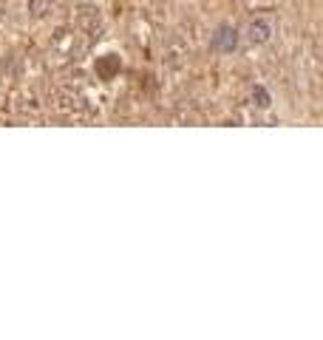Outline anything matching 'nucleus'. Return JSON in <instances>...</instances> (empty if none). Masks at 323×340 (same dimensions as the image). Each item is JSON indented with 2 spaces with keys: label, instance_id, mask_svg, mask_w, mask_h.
Instances as JSON below:
<instances>
[{
  "label": "nucleus",
  "instance_id": "nucleus-1",
  "mask_svg": "<svg viewBox=\"0 0 323 340\" xmlns=\"http://www.w3.org/2000/svg\"><path fill=\"white\" fill-rule=\"evenodd\" d=\"M213 46L216 49H221V51H232L235 49V29H219V34L213 37Z\"/></svg>",
  "mask_w": 323,
  "mask_h": 340
},
{
  "label": "nucleus",
  "instance_id": "nucleus-3",
  "mask_svg": "<svg viewBox=\"0 0 323 340\" xmlns=\"http://www.w3.org/2000/svg\"><path fill=\"white\" fill-rule=\"evenodd\" d=\"M252 97H258V105H261V108H267V105H269V97H267V91H264V88H255V94H252Z\"/></svg>",
  "mask_w": 323,
  "mask_h": 340
},
{
  "label": "nucleus",
  "instance_id": "nucleus-2",
  "mask_svg": "<svg viewBox=\"0 0 323 340\" xmlns=\"http://www.w3.org/2000/svg\"><path fill=\"white\" fill-rule=\"evenodd\" d=\"M269 37V26L267 23H252L250 26V40L252 42H264Z\"/></svg>",
  "mask_w": 323,
  "mask_h": 340
}]
</instances>
